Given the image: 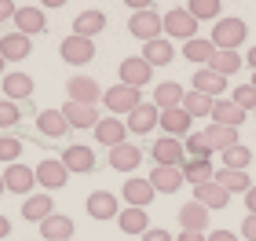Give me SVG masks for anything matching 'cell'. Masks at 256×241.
Segmentation results:
<instances>
[{"label":"cell","instance_id":"6da1fadb","mask_svg":"<svg viewBox=\"0 0 256 241\" xmlns=\"http://www.w3.org/2000/svg\"><path fill=\"white\" fill-rule=\"evenodd\" d=\"M208 40L216 44V51H238L242 44L249 40V26H246L242 18L224 15V18H220L216 26H212V37H208Z\"/></svg>","mask_w":256,"mask_h":241},{"label":"cell","instance_id":"7a4b0ae2","mask_svg":"<svg viewBox=\"0 0 256 241\" xmlns=\"http://www.w3.org/2000/svg\"><path fill=\"white\" fill-rule=\"evenodd\" d=\"M128 33L139 37L143 44L158 40L161 33H165V15H158L154 7H150V11H132V15H128Z\"/></svg>","mask_w":256,"mask_h":241},{"label":"cell","instance_id":"3957f363","mask_svg":"<svg viewBox=\"0 0 256 241\" xmlns=\"http://www.w3.org/2000/svg\"><path fill=\"white\" fill-rule=\"evenodd\" d=\"M102 106H106L110 113H132L143 106V95H139V88H128V84H114L106 88V95H102Z\"/></svg>","mask_w":256,"mask_h":241},{"label":"cell","instance_id":"277c9868","mask_svg":"<svg viewBox=\"0 0 256 241\" xmlns=\"http://www.w3.org/2000/svg\"><path fill=\"white\" fill-rule=\"evenodd\" d=\"M165 37L168 40H194L198 37V18L187 7H172L165 15Z\"/></svg>","mask_w":256,"mask_h":241},{"label":"cell","instance_id":"5b68a950","mask_svg":"<svg viewBox=\"0 0 256 241\" xmlns=\"http://www.w3.org/2000/svg\"><path fill=\"white\" fill-rule=\"evenodd\" d=\"M59 55H62V62H70V66H88L92 59H96V40L70 33V37L59 44Z\"/></svg>","mask_w":256,"mask_h":241},{"label":"cell","instance_id":"8992f818","mask_svg":"<svg viewBox=\"0 0 256 241\" xmlns=\"http://www.w3.org/2000/svg\"><path fill=\"white\" fill-rule=\"evenodd\" d=\"M66 95H70V102H88V106H99V99L106 95V91L99 88V80L77 73V77L66 80Z\"/></svg>","mask_w":256,"mask_h":241},{"label":"cell","instance_id":"52a82bcc","mask_svg":"<svg viewBox=\"0 0 256 241\" xmlns=\"http://www.w3.org/2000/svg\"><path fill=\"white\" fill-rule=\"evenodd\" d=\"M4 183H8V194H33V187H37V168L22 165V161H15V165H8L4 172Z\"/></svg>","mask_w":256,"mask_h":241},{"label":"cell","instance_id":"ba28073f","mask_svg":"<svg viewBox=\"0 0 256 241\" xmlns=\"http://www.w3.org/2000/svg\"><path fill=\"white\" fill-rule=\"evenodd\" d=\"M70 179V168L62 165V157H44L37 165V183L44 190H62Z\"/></svg>","mask_w":256,"mask_h":241},{"label":"cell","instance_id":"9c48e42d","mask_svg":"<svg viewBox=\"0 0 256 241\" xmlns=\"http://www.w3.org/2000/svg\"><path fill=\"white\" fill-rule=\"evenodd\" d=\"M84 209H88L92 220H118V216H121L118 194H110V190H96V194H88Z\"/></svg>","mask_w":256,"mask_h":241},{"label":"cell","instance_id":"30bf717a","mask_svg":"<svg viewBox=\"0 0 256 241\" xmlns=\"http://www.w3.org/2000/svg\"><path fill=\"white\" fill-rule=\"evenodd\" d=\"M121 84H128V88H143V84H150L154 80V66H150L143 55H136V59H124L121 62Z\"/></svg>","mask_w":256,"mask_h":241},{"label":"cell","instance_id":"8fae6325","mask_svg":"<svg viewBox=\"0 0 256 241\" xmlns=\"http://www.w3.org/2000/svg\"><path fill=\"white\" fill-rule=\"evenodd\" d=\"M154 161H158V165H168V168H183V161H187V146H183V139L161 135V139L154 143Z\"/></svg>","mask_w":256,"mask_h":241},{"label":"cell","instance_id":"7c38bea8","mask_svg":"<svg viewBox=\"0 0 256 241\" xmlns=\"http://www.w3.org/2000/svg\"><path fill=\"white\" fill-rule=\"evenodd\" d=\"M128 132H136V135H150L154 128H161V110L154 106V102H143L139 110L128 113Z\"/></svg>","mask_w":256,"mask_h":241},{"label":"cell","instance_id":"4fadbf2b","mask_svg":"<svg viewBox=\"0 0 256 241\" xmlns=\"http://www.w3.org/2000/svg\"><path fill=\"white\" fill-rule=\"evenodd\" d=\"M190 113L183 110V106H176V110H161V132L165 135H172V139H187L190 135Z\"/></svg>","mask_w":256,"mask_h":241},{"label":"cell","instance_id":"5bb4252c","mask_svg":"<svg viewBox=\"0 0 256 241\" xmlns=\"http://www.w3.org/2000/svg\"><path fill=\"white\" fill-rule=\"evenodd\" d=\"M128 135V124L121 121V117H102L99 124H96V143H102V146H121V143H128L124 139Z\"/></svg>","mask_w":256,"mask_h":241},{"label":"cell","instance_id":"9a60e30c","mask_svg":"<svg viewBox=\"0 0 256 241\" xmlns=\"http://www.w3.org/2000/svg\"><path fill=\"white\" fill-rule=\"evenodd\" d=\"M48 216H55V201H52V194H30V198L22 201V220H30V223H44Z\"/></svg>","mask_w":256,"mask_h":241},{"label":"cell","instance_id":"2e32d148","mask_svg":"<svg viewBox=\"0 0 256 241\" xmlns=\"http://www.w3.org/2000/svg\"><path fill=\"white\" fill-rule=\"evenodd\" d=\"M194 91H202V95H208V99H224V91H227V77H220V73H212L208 66H202V70L194 73Z\"/></svg>","mask_w":256,"mask_h":241},{"label":"cell","instance_id":"e0dca14e","mask_svg":"<svg viewBox=\"0 0 256 241\" xmlns=\"http://www.w3.org/2000/svg\"><path fill=\"white\" fill-rule=\"evenodd\" d=\"M150 183H154L158 194H176L183 183V168H168V165H154V172H150Z\"/></svg>","mask_w":256,"mask_h":241},{"label":"cell","instance_id":"ac0fdd59","mask_svg":"<svg viewBox=\"0 0 256 241\" xmlns=\"http://www.w3.org/2000/svg\"><path fill=\"white\" fill-rule=\"evenodd\" d=\"M62 113H66V121H70V128H96V124L102 121L99 110L88 106V102H66Z\"/></svg>","mask_w":256,"mask_h":241},{"label":"cell","instance_id":"d6986e66","mask_svg":"<svg viewBox=\"0 0 256 241\" xmlns=\"http://www.w3.org/2000/svg\"><path fill=\"white\" fill-rule=\"evenodd\" d=\"M33 44L26 33H8V37H0V55H4V62H22L30 59Z\"/></svg>","mask_w":256,"mask_h":241},{"label":"cell","instance_id":"ffe728a7","mask_svg":"<svg viewBox=\"0 0 256 241\" xmlns=\"http://www.w3.org/2000/svg\"><path fill=\"white\" fill-rule=\"evenodd\" d=\"M62 165L70 172H77V176H88V172L96 168V150H92V146H66Z\"/></svg>","mask_w":256,"mask_h":241},{"label":"cell","instance_id":"44dd1931","mask_svg":"<svg viewBox=\"0 0 256 241\" xmlns=\"http://www.w3.org/2000/svg\"><path fill=\"white\" fill-rule=\"evenodd\" d=\"M15 26L26 37H37V33L48 29V18H44V7H18L15 11Z\"/></svg>","mask_w":256,"mask_h":241},{"label":"cell","instance_id":"7402d4cb","mask_svg":"<svg viewBox=\"0 0 256 241\" xmlns=\"http://www.w3.org/2000/svg\"><path fill=\"white\" fill-rule=\"evenodd\" d=\"M212 124L242 128V124H246V110H242L234 99H216V106H212Z\"/></svg>","mask_w":256,"mask_h":241},{"label":"cell","instance_id":"603a6c76","mask_svg":"<svg viewBox=\"0 0 256 241\" xmlns=\"http://www.w3.org/2000/svg\"><path fill=\"white\" fill-rule=\"evenodd\" d=\"M154 183L150 179H128L124 183V205H132V209H146L150 201H154Z\"/></svg>","mask_w":256,"mask_h":241},{"label":"cell","instance_id":"cb8c5ba5","mask_svg":"<svg viewBox=\"0 0 256 241\" xmlns=\"http://www.w3.org/2000/svg\"><path fill=\"white\" fill-rule=\"evenodd\" d=\"M194 201H202L205 209H227V205H230V194L220 187L216 179H208V183H202V187H194Z\"/></svg>","mask_w":256,"mask_h":241},{"label":"cell","instance_id":"d4e9b609","mask_svg":"<svg viewBox=\"0 0 256 241\" xmlns=\"http://www.w3.org/2000/svg\"><path fill=\"white\" fill-rule=\"evenodd\" d=\"M139 161H143V150L136 143H121L110 150V168H118V172H136Z\"/></svg>","mask_w":256,"mask_h":241},{"label":"cell","instance_id":"484cf974","mask_svg":"<svg viewBox=\"0 0 256 241\" xmlns=\"http://www.w3.org/2000/svg\"><path fill=\"white\" fill-rule=\"evenodd\" d=\"M37 128L48 135V139H62V135L70 132V121L62 110H40L37 113Z\"/></svg>","mask_w":256,"mask_h":241},{"label":"cell","instance_id":"4316f807","mask_svg":"<svg viewBox=\"0 0 256 241\" xmlns=\"http://www.w3.org/2000/svg\"><path fill=\"white\" fill-rule=\"evenodd\" d=\"M102 29H106V15H102V11H80V15L74 18V33H77V37L96 40Z\"/></svg>","mask_w":256,"mask_h":241},{"label":"cell","instance_id":"83f0119b","mask_svg":"<svg viewBox=\"0 0 256 241\" xmlns=\"http://www.w3.org/2000/svg\"><path fill=\"white\" fill-rule=\"evenodd\" d=\"M183 99H187V91L176 80H165V84L154 88V106L158 110H176V106H183Z\"/></svg>","mask_w":256,"mask_h":241},{"label":"cell","instance_id":"f1b7e54d","mask_svg":"<svg viewBox=\"0 0 256 241\" xmlns=\"http://www.w3.org/2000/svg\"><path fill=\"white\" fill-rule=\"evenodd\" d=\"M180 223H183V231L205 234V227H208V209H205L202 201H190V205H183V209H180Z\"/></svg>","mask_w":256,"mask_h":241},{"label":"cell","instance_id":"f546056e","mask_svg":"<svg viewBox=\"0 0 256 241\" xmlns=\"http://www.w3.org/2000/svg\"><path fill=\"white\" fill-rule=\"evenodd\" d=\"M40 238L44 241H66V238H74V220L70 216H48V220L40 223Z\"/></svg>","mask_w":256,"mask_h":241},{"label":"cell","instance_id":"4dcf8cb0","mask_svg":"<svg viewBox=\"0 0 256 241\" xmlns=\"http://www.w3.org/2000/svg\"><path fill=\"white\" fill-rule=\"evenodd\" d=\"M216 183L224 187L227 194H249L256 183L249 179V172H234V168H220L216 172Z\"/></svg>","mask_w":256,"mask_h":241},{"label":"cell","instance_id":"1f68e13d","mask_svg":"<svg viewBox=\"0 0 256 241\" xmlns=\"http://www.w3.org/2000/svg\"><path fill=\"white\" fill-rule=\"evenodd\" d=\"M143 59H146L150 66H168L172 59H176V48H172L168 37H158V40L143 44Z\"/></svg>","mask_w":256,"mask_h":241},{"label":"cell","instance_id":"d6a6232c","mask_svg":"<svg viewBox=\"0 0 256 241\" xmlns=\"http://www.w3.org/2000/svg\"><path fill=\"white\" fill-rule=\"evenodd\" d=\"M118 227L124 234H139V238H143L150 231V216H146V209H132V205H128V209L118 216Z\"/></svg>","mask_w":256,"mask_h":241},{"label":"cell","instance_id":"836d02e7","mask_svg":"<svg viewBox=\"0 0 256 241\" xmlns=\"http://www.w3.org/2000/svg\"><path fill=\"white\" fill-rule=\"evenodd\" d=\"M4 95L11 102H22L33 95V77L30 73H4Z\"/></svg>","mask_w":256,"mask_h":241},{"label":"cell","instance_id":"e575fe53","mask_svg":"<svg viewBox=\"0 0 256 241\" xmlns=\"http://www.w3.org/2000/svg\"><path fill=\"white\" fill-rule=\"evenodd\" d=\"M212 55H216V44H212V40H205V37H194V40L183 44V59H187V62L208 66V62H212Z\"/></svg>","mask_w":256,"mask_h":241},{"label":"cell","instance_id":"d590c367","mask_svg":"<svg viewBox=\"0 0 256 241\" xmlns=\"http://www.w3.org/2000/svg\"><path fill=\"white\" fill-rule=\"evenodd\" d=\"M183 179H187L190 187H202V183L216 179L212 161H194V157H187V161H183Z\"/></svg>","mask_w":256,"mask_h":241},{"label":"cell","instance_id":"8d00e7d4","mask_svg":"<svg viewBox=\"0 0 256 241\" xmlns=\"http://www.w3.org/2000/svg\"><path fill=\"white\" fill-rule=\"evenodd\" d=\"M205 135H208V143H212V150H220V154L242 143V139H238V128H227V124H208Z\"/></svg>","mask_w":256,"mask_h":241},{"label":"cell","instance_id":"74e56055","mask_svg":"<svg viewBox=\"0 0 256 241\" xmlns=\"http://www.w3.org/2000/svg\"><path fill=\"white\" fill-rule=\"evenodd\" d=\"M183 146H187V157H194V161H212V143H208L205 132H190L183 139Z\"/></svg>","mask_w":256,"mask_h":241},{"label":"cell","instance_id":"f35d334b","mask_svg":"<svg viewBox=\"0 0 256 241\" xmlns=\"http://www.w3.org/2000/svg\"><path fill=\"white\" fill-rule=\"evenodd\" d=\"M212 106H216V99H208L194 88L187 91V99H183V110H187L190 117H212Z\"/></svg>","mask_w":256,"mask_h":241},{"label":"cell","instance_id":"ab89813d","mask_svg":"<svg viewBox=\"0 0 256 241\" xmlns=\"http://www.w3.org/2000/svg\"><path fill=\"white\" fill-rule=\"evenodd\" d=\"M187 11L198 18V22H208V18H224V0H190Z\"/></svg>","mask_w":256,"mask_h":241},{"label":"cell","instance_id":"60d3db41","mask_svg":"<svg viewBox=\"0 0 256 241\" xmlns=\"http://www.w3.org/2000/svg\"><path fill=\"white\" fill-rule=\"evenodd\" d=\"M208 70L220 73V77H230V73L242 70V55H238V51H216L212 62H208Z\"/></svg>","mask_w":256,"mask_h":241},{"label":"cell","instance_id":"b9f144b4","mask_svg":"<svg viewBox=\"0 0 256 241\" xmlns=\"http://www.w3.org/2000/svg\"><path fill=\"white\" fill-rule=\"evenodd\" d=\"M224 157V168H234V172H249V165H252V150L249 146H230V150H224L220 154Z\"/></svg>","mask_w":256,"mask_h":241},{"label":"cell","instance_id":"7bdbcfd3","mask_svg":"<svg viewBox=\"0 0 256 241\" xmlns=\"http://www.w3.org/2000/svg\"><path fill=\"white\" fill-rule=\"evenodd\" d=\"M18 157H22V139H15V135H8V132H0V161L15 165Z\"/></svg>","mask_w":256,"mask_h":241},{"label":"cell","instance_id":"ee69618b","mask_svg":"<svg viewBox=\"0 0 256 241\" xmlns=\"http://www.w3.org/2000/svg\"><path fill=\"white\" fill-rule=\"evenodd\" d=\"M22 121V110H18V102H0V128H15V124Z\"/></svg>","mask_w":256,"mask_h":241},{"label":"cell","instance_id":"f6af8a7d","mask_svg":"<svg viewBox=\"0 0 256 241\" xmlns=\"http://www.w3.org/2000/svg\"><path fill=\"white\" fill-rule=\"evenodd\" d=\"M230 99H234V102H238V106L246 110V113H249V110H256V88H252V84H242V88H234V91H230Z\"/></svg>","mask_w":256,"mask_h":241},{"label":"cell","instance_id":"bcb514c9","mask_svg":"<svg viewBox=\"0 0 256 241\" xmlns=\"http://www.w3.org/2000/svg\"><path fill=\"white\" fill-rule=\"evenodd\" d=\"M143 241H172V234L165 231V227H150V231L143 234Z\"/></svg>","mask_w":256,"mask_h":241},{"label":"cell","instance_id":"7dc6e473","mask_svg":"<svg viewBox=\"0 0 256 241\" xmlns=\"http://www.w3.org/2000/svg\"><path fill=\"white\" fill-rule=\"evenodd\" d=\"M242 238L256 241V216H246V220H242Z\"/></svg>","mask_w":256,"mask_h":241},{"label":"cell","instance_id":"c3c4849f","mask_svg":"<svg viewBox=\"0 0 256 241\" xmlns=\"http://www.w3.org/2000/svg\"><path fill=\"white\" fill-rule=\"evenodd\" d=\"M124 7H132V11H150L154 7V0H121Z\"/></svg>","mask_w":256,"mask_h":241},{"label":"cell","instance_id":"681fc988","mask_svg":"<svg viewBox=\"0 0 256 241\" xmlns=\"http://www.w3.org/2000/svg\"><path fill=\"white\" fill-rule=\"evenodd\" d=\"M15 4H11V0H0V22H4V18H15Z\"/></svg>","mask_w":256,"mask_h":241},{"label":"cell","instance_id":"f907efd6","mask_svg":"<svg viewBox=\"0 0 256 241\" xmlns=\"http://www.w3.org/2000/svg\"><path fill=\"white\" fill-rule=\"evenodd\" d=\"M208 241H238V234H234V231H212V234H208Z\"/></svg>","mask_w":256,"mask_h":241},{"label":"cell","instance_id":"816d5d0a","mask_svg":"<svg viewBox=\"0 0 256 241\" xmlns=\"http://www.w3.org/2000/svg\"><path fill=\"white\" fill-rule=\"evenodd\" d=\"M176 241H208V234H194V231H183Z\"/></svg>","mask_w":256,"mask_h":241},{"label":"cell","instance_id":"f5cc1de1","mask_svg":"<svg viewBox=\"0 0 256 241\" xmlns=\"http://www.w3.org/2000/svg\"><path fill=\"white\" fill-rule=\"evenodd\" d=\"M66 4H70V0H40L44 11H55V7H66Z\"/></svg>","mask_w":256,"mask_h":241},{"label":"cell","instance_id":"db71d44e","mask_svg":"<svg viewBox=\"0 0 256 241\" xmlns=\"http://www.w3.org/2000/svg\"><path fill=\"white\" fill-rule=\"evenodd\" d=\"M246 209H249V216H256V187L246 194Z\"/></svg>","mask_w":256,"mask_h":241},{"label":"cell","instance_id":"11a10c76","mask_svg":"<svg viewBox=\"0 0 256 241\" xmlns=\"http://www.w3.org/2000/svg\"><path fill=\"white\" fill-rule=\"evenodd\" d=\"M8 234H11V220H8L4 212H0V238H8Z\"/></svg>","mask_w":256,"mask_h":241},{"label":"cell","instance_id":"9f6ffc18","mask_svg":"<svg viewBox=\"0 0 256 241\" xmlns=\"http://www.w3.org/2000/svg\"><path fill=\"white\" fill-rule=\"evenodd\" d=\"M246 62L252 66V73H256V44H252V48H249V55H246Z\"/></svg>","mask_w":256,"mask_h":241},{"label":"cell","instance_id":"6f0895ef","mask_svg":"<svg viewBox=\"0 0 256 241\" xmlns=\"http://www.w3.org/2000/svg\"><path fill=\"white\" fill-rule=\"evenodd\" d=\"M0 194H8V183H4V172H0Z\"/></svg>","mask_w":256,"mask_h":241},{"label":"cell","instance_id":"680465c9","mask_svg":"<svg viewBox=\"0 0 256 241\" xmlns=\"http://www.w3.org/2000/svg\"><path fill=\"white\" fill-rule=\"evenodd\" d=\"M4 70H8V62H4V55H0V77H4Z\"/></svg>","mask_w":256,"mask_h":241},{"label":"cell","instance_id":"91938a15","mask_svg":"<svg viewBox=\"0 0 256 241\" xmlns=\"http://www.w3.org/2000/svg\"><path fill=\"white\" fill-rule=\"evenodd\" d=\"M249 84H252V88H256V73H252V80H249Z\"/></svg>","mask_w":256,"mask_h":241},{"label":"cell","instance_id":"94428289","mask_svg":"<svg viewBox=\"0 0 256 241\" xmlns=\"http://www.w3.org/2000/svg\"><path fill=\"white\" fill-rule=\"evenodd\" d=\"M66 241H74V238H66Z\"/></svg>","mask_w":256,"mask_h":241},{"label":"cell","instance_id":"6125c7cd","mask_svg":"<svg viewBox=\"0 0 256 241\" xmlns=\"http://www.w3.org/2000/svg\"><path fill=\"white\" fill-rule=\"evenodd\" d=\"M252 113H256V110H252Z\"/></svg>","mask_w":256,"mask_h":241}]
</instances>
